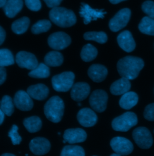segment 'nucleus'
Instances as JSON below:
<instances>
[{
  "label": "nucleus",
  "instance_id": "obj_1",
  "mask_svg": "<svg viewBox=\"0 0 154 156\" xmlns=\"http://www.w3.org/2000/svg\"><path fill=\"white\" fill-rule=\"evenodd\" d=\"M144 66L145 63L142 59L136 57L127 56L118 61L117 69L122 78L133 80L138 76Z\"/></svg>",
  "mask_w": 154,
  "mask_h": 156
},
{
  "label": "nucleus",
  "instance_id": "obj_2",
  "mask_svg": "<svg viewBox=\"0 0 154 156\" xmlns=\"http://www.w3.org/2000/svg\"><path fill=\"white\" fill-rule=\"evenodd\" d=\"M49 16L52 22L62 28L72 27L77 22V17L72 10L61 7L53 8Z\"/></svg>",
  "mask_w": 154,
  "mask_h": 156
},
{
  "label": "nucleus",
  "instance_id": "obj_3",
  "mask_svg": "<svg viewBox=\"0 0 154 156\" xmlns=\"http://www.w3.org/2000/svg\"><path fill=\"white\" fill-rule=\"evenodd\" d=\"M64 103L58 96L50 98L44 106V113L48 119L54 123L59 122L63 116Z\"/></svg>",
  "mask_w": 154,
  "mask_h": 156
},
{
  "label": "nucleus",
  "instance_id": "obj_4",
  "mask_svg": "<svg viewBox=\"0 0 154 156\" xmlns=\"http://www.w3.org/2000/svg\"><path fill=\"white\" fill-rule=\"evenodd\" d=\"M75 75L72 72H64L54 76L51 82L54 90L58 92H67L74 84Z\"/></svg>",
  "mask_w": 154,
  "mask_h": 156
},
{
  "label": "nucleus",
  "instance_id": "obj_5",
  "mask_svg": "<svg viewBox=\"0 0 154 156\" xmlns=\"http://www.w3.org/2000/svg\"><path fill=\"white\" fill-rule=\"evenodd\" d=\"M137 122L138 119L134 113L127 112L115 118L112 121V126L116 131L125 132L137 125Z\"/></svg>",
  "mask_w": 154,
  "mask_h": 156
},
{
  "label": "nucleus",
  "instance_id": "obj_6",
  "mask_svg": "<svg viewBox=\"0 0 154 156\" xmlns=\"http://www.w3.org/2000/svg\"><path fill=\"white\" fill-rule=\"evenodd\" d=\"M131 10L125 8L119 10L109 22V27L113 32H117L125 27L131 18Z\"/></svg>",
  "mask_w": 154,
  "mask_h": 156
},
{
  "label": "nucleus",
  "instance_id": "obj_7",
  "mask_svg": "<svg viewBox=\"0 0 154 156\" xmlns=\"http://www.w3.org/2000/svg\"><path fill=\"white\" fill-rule=\"evenodd\" d=\"M133 139L141 148L148 149L153 144V139L149 130L144 127L136 128L133 133Z\"/></svg>",
  "mask_w": 154,
  "mask_h": 156
},
{
  "label": "nucleus",
  "instance_id": "obj_8",
  "mask_svg": "<svg viewBox=\"0 0 154 156\" xmlns=\"http://www.w3.org/2000/svg\"><path fill=\"white\" fill-rule=\"evenodd\" d=\"M110 145L116 153L120 156H127L131 154L134 149L132 142L123 137L113 138L110 142Z\"/></svg>",
  "mask_w": 154,
  "mask_h": 156
},
{
  "label": "nucleus",
  "instance_id": "obj_9",
  "mask_svg": "<svg viewBox=\"0 0 154 156\" xmlns=\"http://www.w3.org/2000/svg\"><path fill=\"white\" fill-rule=\"evenodd\" d=\"M48 43L50 47L54 50H63L70 45L71 38L64 32H57L49 36Z\"/></svg>",
  "mask_w": 154,
  "mask_h": 156
},
{
  "label": "nucleus",
  "instance_id": "obj_10",
  "mask_svg": "<svg viewBox=\"0 0 154 156\" xmlns=\"http://www.w3.org/2000/svg\"><path fill=\"white\" fill-rule=\"evenodd\" d=\"M107 100L108 94L105 91L96 90L89 98V103L94 111L101 113L106 109Z\"/></svg>",
  "mask_w": 154,
  "mask_h": 156
},
{
  "label": "nucleus",
  "instance_id": "obj_11",
  "mask_svg": "<svg viewBox=\"0 0 154 156\" xmlns=\"http://www.w3.org/2000/svg\"><path fill=\"white\" fill-rule=\"evenodd\" d=\"M106 12L103 9L97 10L92 9L89 5L86 3H81L80 7L79 15L83 18L84 23L89 24L92 20H96L97 19H102Z\"/></svg>",
  "mask_w": 154,
  "mask_h": 156
},
{
  "label": "nucleus",
  "instance_id": "obj_12",
  "mask_svg": "<svg viewBox=\"0 0 154 156\" xmlns=\"http://www.w3.org/2000/svg\"><path fill=\"white\" fill-rule=\"evenodd\" d=\"M16 62L19 67L33 70L38 65L36 56L28 52L20 51L16 56Z\"/></svg>",
  "mask_w": 154,
  "mask_h": 156
},
{
  "label": "nucleus",
  "instance_id": "obj_13",
  "mask_svg": "<svg viewBox=\"0 0 154 156\" xmlns=\"http://www.w3.org/2000/svg\"><path fill=\"white\" fill-rule=\"evenodd\" d=\"M29 147L30 151L35 155L42 156L47 154L51 149V144L50 141L42 137H38L33 139L30 144Z\"/></svg>",
  "mask_w": 154,
  "mask_h": 156
},
{
  "label": "nucleus",
  "instance_id": "obj_14",
  "mask_svg": "<svg viewBox=\"0 0 154 156\" xmlns=\"http://www.w3.org/2000/svg\"><path fill=\"white\" fill-rule=\"evenodd\" d=\"M15 106L22 111H29L33 108V101L30 95L23 90L16 93L13 98Z\"/></svg>",
  "mask_w": 154,
  "mask_h": 156
},
{
  "label": "nucleus",
  "instance_id": "obj_15",
  "mask_svg": "<svg viewBox=\"0 0 154 156\" xmlns=\"http://www.w3.org/2000/svg\"><path fill=\"white\" fill-rule=\"evenodd\" d=\"M77 117L79 123L85 127H92L96 124L97 121V117L95 112L88 108L79 110Z\"/></svg>",
  "mask_w": 154,
  "mask_h": 156
},
{
  "label": "nucleus",
  "instance_id": "obj_16",
  "mask_svg": "<svg viewBox=\"0 0 154 156\" xmlns=\"http://www.w3.org/2000/svg\"><path fill=\"white\" fill-rule=\"evenodd\" d=\"M90 92V85L86 82H77L71 88V96L75 101H81L88 97Z\"/></svg>",
  "mask_w": 154,
  "mask_h": 156
},
{
  "label": "nucleus",
  "instance_id": "obj_17",
  "mask_svg": "<svg viewBox=\"0 0 154 156\" xmlns=\"http://www.w3.org/2000/svg\"><path fill=\"white\" fill-rule=\"evenodd\" d=\"M63 139L65 142L74 144L84 142L87 139V133L82 129H69L64 131Z\"/></svg>",
  "mask_w": 154,
  "mask_h": 156
},
{
  "label": "nucleus",
  "instance_id": "obj_18",
  "mask_svg": "<svg viewBox=\"0 0 154 156\" xmlns=\"http://www.w3.org/2000/svg\"><path fill=\"white\" fill-rule=\"evenodd\" d=\"M117 40L121 49L127 52H131L135 48V42L133 35L128 30L120 33L117 37Z\"/></svg>",
  "mask_w": 154,
  "mask_h": 156
},
{
  "label": "nucleus",
  "instance_id": "obj_19",
  "mask_svg": "<svg viewBox=\"0 0 154 156\" xmlns=\"http://www.w3.org/2000/svg\"><path fill=\"white\" fill-rule=\"evenodd\" d=\"M27 92L32 98L38 100H43L48 96L50 90L45 85L38 83L29 87Z\"/></svg>",
  "mask_w": 154,
  "mask_h": 156
},
{
  "label": "nucleus",
  "instance_id": "obj_20",
  "mask_svg": "<svg viewBox=\"0 0 154 156\" xmlns=\"http://www.w3.org/2000/svg\"><path fill=\"white\" fill-rule=\"evenodd\" d=\"M108 74L107 69L101 64H93L88 70V75L93 81L101 82L105 80Z\"/></svg>",
  "mask_w": 154,
  "mask_h": 156
},
{
  "label": "nucleus",
  "instance_id": "obj_21",
  "mask_svg": "<svg viewBox=\"0 0 154 156\" xmlns=\"http://www.w3.org/2000/svg\"><path fill=\"white\" fill-rule=\"evenodd\" d=\"M131 85L129 79L122 78L113 82L110 87V91L115 96L123 95L128 92Z\"/></svg>",
  "mask_w": 154,
  "mask_h": 156
},
{
  "label": "nucleus",
  "instance_id": "obj_22",
  "mask_svg": "<svg viewBox=\"0 0 154 156\" xmlns=\"http://www.w3.org/2000/svg\"><path fill=\"white\" fill-rule=\"evenodd\" d=\"M22 7V0H7L3 7V10L6 16L13 18L20 12Z\"/></svg>",
  "mask_w": 154,
  "mask_h": 156
},
{
  "label": "nucleus",
  "instance_id": "obj_23",
  "mask_svg": "<svg viewBox=\"0 0 154 156\" xmlns=\"http://www.w3.org/2000/svg\"><path fill=\"white\" fill-rule=\"evenodd\" d=\"M138 100V95L133 91H128L123 94L119 101L120 106L124 109H130L137 104Z\"/></svg>",
  "mask_w": 154,
  "mask_h": 156
},
{
  "label": "nucleus",
  "instance_id": "obj_24",
  "mask_svg": "<svg viewBox=\"0 0 154 156\" xmlns=\"http://www.w3.org/2000/svg\"><path fill=\"white\" fill-rule=\"evenodd\" d=\"M23 124L28 132L33 133L41 129L42 122L39 117L33 116L25 118L23 121Z\"/></svg>",
  "mask_w": 154,
  "mask_h": 156
},
{
  "label": "nucleus",
  "instance_id": "obj_25",
  "mask_svg": "<svg viewBox=\"0 0 154 156\" xmlns=\"http://www.w3.org/2000/svg\"><path fill=\"white\" fill-rule=\"evenodd\" d=\"M44 62L48 67H58L63 62V56L58 51H51L45 55Z\"/></svg>",
  "mask_w": 154,
  "mask_h": 156
},
{
  "label": "nucleus",
  "instance_id": "obj_26",
  "mask_svg": "<svg viewBox=\"0 0 154 156\" xmlns=\"http://www.w3.org/2000/svg\"><path fill=\"white\" fill-rule=\"evenodd\" d=\"M30 20L27 17H22L19 20L14 21L12 25L13 32L16 34L25 33L30 25Z\"/></svg>",
  "mask_w": 154,
  "mask_h": 156
},
{
  "label": "nucleus",
  "instance_id": "obj_27",
  "mask_svg": "<svg viewBox=\"0 0 154 156\" xmlns=\"http://www.w3.org/2000/svg\"><path fill=\"white\" fill-rule=\"evenodd\" d=\"M138 29L143 34L154 36V19L148 16L144 17L138 25Z\"/></svg>",
  "mask_w": 154,
  "mask_h": 156
},
{
  "label": "nucleus",
  "instance_id": "obj_28",
  "mask_svg": "<svg viewBox=\"0 0 154 156\" xmlns=\"http://www.w3.org/2000/svg\"><path fill=\"white\" fill-rule=\"evenodd\" d=\"M97 50L91 44H87L83 46L81 52V58L85 62H90L96 58Z\"/></svg>",
  "mask_w": 154,
  "mask_h": 156
},
{
  "label": "nucleus",
  "instance_id": "obj_29",
  "mask_svg": "<svg viewBox=\"0 0 154 156\" xmlns=\"http://www.w3.org/2000/svg\"><path fill=\"white\" fill-rule=\"evenodd\" d=\"M50 75V70L49 67L44 63L38 64V67L28 73L31 78L43 79L48 78Z\"/></svg>",
  "mask_w": 154,
  "mask_h": 156
},
{
  "label": "nucleus",
  "instance_id": "obj_30",
  "mask_svg": "<svg viewBox=\"0 0 154 156\" xmlns=\"http://www.w3.org/2000/svg\"><path fill=\"white\" fill-rule=\"evenodd\" d=\"M0 108L4 114L10 117L15 111V104L11 97L9 96H4L1 101Z\"/></svg>",
  "mask_w": 154,
  "mask_h": 156
},
{
  "label": "nucleus",
  "instance_id": "obj_31",
  "mask_svg": "<svg viewBox=\"0 0 154 156\" xmlns=\"http://www.w3.org/2000/svg\"><path fill=\"white\" fill-rule=\"evenodd\" d=\"M60 156H85V151L78 145H66L63 148Z\"/></svg>",
  "mask_w": 154,
  "mask_h": 156
},
{
  "label": "nucleus",
  "instance_id": "obj_32",
  "mask_svg": "<svg viewBox=\"0 0 154 156\" xmlns=\"http://www.w3.org/2000/svg\"><path fill=\"white\" fill-rule=\"evenodd\" d=\"M84 39L86 40H93L99 43L104 44L107 42L108 37L107 34L103 31H90L84 34Z\"/></svg>",
  "mask_w": 154,
  "mask_h": 156
},
{
  "label": "nucleus",
  "instance_id": "obj_33",
  "mask_svg": "<svg viewBox=\"0 0 154 156\" xmlns=\"http://www.w3.org/2000/svg\"><path fill=\"white\" fill-rule=\"evenodd\" d=\"M15 59L12 52L7 49H0V66L6 67L14 64Z\"/></svg>",
  "mask_w": 154,
  "mask_h": 156
},
{
  "label": "nucleus",
  "instance_id": "obj_34",
  "mask_svg": "<svg viewBox=\"0 0 154 156\" xmlns=\"http://www.w3.org/2000/svg\"><path fill=\"white\" fill-rule=\"evenodd\" d=\"M51 27V22L48 20H40L35 23L31 27V32L34 34H38L47 32Z\"/></svg>",
  "mask_w": 154,
  "mask_h": 156
},
{
  "label": "nucleus",
  "instance_id": "obj_35",
  "mask_svg": "<svg viewBox=\"0 0 154 156\" xmlns=\"http://www.w3.org/2000/svg\"><path fill=\"white\" fill-rule=\"evenodd\" d=\"M8 136L11 139V141L14 145H19L22 141V137L18 133V127L15 124L12 126L9 132Z\"/></svg>",
  "mask_w": 154,
  "mask_h": 156
},
{
  "label": "nucleus",
  "instance_id": "obj_36",
  "mask_svg": "<svg viewBox=\"0 0 154 156\" xmlns=\"http://www.w3.org/2000/svg\"><path fill=\"white\" fill-rule=\"evenodd\" d=\"M143 12L146 14L148 17L154 19V2L152 1H146L141 5Z\"/></svg>",
  "mask_w": 154,
  "mask_h": 156
},
{
  "label": "nucleus",
  "instance_id": "obj_37",
  "mask_svg": "<svg viewBox=\"0 0 154 156\" xmlns=\"http://www.w3.org/2000/svg\"><path fill=\"white\" fill-rule=\"evenodd\" d=\"M27 8L33 12H38L42 7L40 0H24Z\"/></svg>",
  "mask_w": 154,
  "mask_h": 156
},
{
  "label": "nucleus",
  "instance_id": "obj_38",
  "mask_svg": "<svg viewBox=\"0 0 154 156\" xmlns=\"http://www.w3.org/2000/svg\"><path fill=\"white\" fill-rule=\"evenodd\" d=\"M144 117L148 121H154V103H151L146 107Z\"/></svg>",
  "mask_w": 154,
  "mask_h": 156
},
{
  "label": "nucleus",
  "instance_id": "obj_39",
  "mask_svg": "<svg viewBox=\"0 0 154 156\" xmlns=\"http://www.w3.org/2000/svg\"><path fill=\"white\" fill-rule=\"evenodd\" d=\"M47 6L50 8H54L58 7L63 0H43Z\"/></svg>",
  "mask_w": 154,
  "mask_h": 156
},
{
  "label": "nucleus",
  "instance_id": "obj_40",
  "mask_svg": "<svg viewBox=\"0 0 154 156\" xmlns=\"http://www.w3.org/2000/svg\"><path fill=\"white\" fill-rule=\"evenodd\" d=\"M7 77L6 70L4 67L0 66V85H1L6 81Z\"/></svg>",
  "mask_w": 154,
  "mask_h": 156
},
{
  "label": "nucleus",
  "instance_id": "obj_41",
  "mask_svg": "<svg viewBox=\"0 0 154 156\" xmlns=\"http://www.w3.org/2000/svg\"><path fill=\"white\" fill-rule=\"evenodd\" d=\"M5 39H6V31L4 30V28H2V27L0 26V45L3 43Z\"/></svg>",
  "mask_w": 154,
  "mask_h": 156
},
{
  "label": "nucleus",
  "instance_id": "obj_42",
  "mask_svg": "<svg viewBox=\"0 0 154 156\" xmlns=\"http://www.w3.org/2000/svg\"><path fill=\"white\" fill-rule=\"evenodd\" d=\"M4 115H5V114H4V112L2 111V110L0 108V125H1L4 121Z\"/></svg>",
  "mask_w": 154,
  "mask_h": 156
},
{
  "label": "nucleus",
  "instance_id": "obj_43",
  "mask_svg": "<svg viewBox=\"0 0 154 156\" xmlns=\"http://www.w3.org/2000/svg\"><path fill=\"white\" fill-rule=\"evenodd\" d=\"M109 1L113 4H119L123 1H126V0H109Z\"/></svg>",
  "mask_w": 154,
  "mask_h": 156
},
{
  "label": "nucleus",
  "instance_id": "obj_44",
  "mask_svg": "<svg viewBox=\"0 0 154 156\" xmlns=\"http://www.w3.org/2000/svg\"><path fill=\"white\" fill-rule=\"evenodd\" d=\"M7 0H0V8L3 7Z\"/></svg>",
  "mask_w": 154,
  "mask_h": 156
},
{
  "label": "nucleus",
  "instance_id": "obj_45",
  "mask_svg": "<svg viewBox=\"0 0 154 156\" xmlns=\"http://www.w3.org/2000/svg\"><path fill=\"white\" fill-rule=\"evenodd\" d=\"M1 156H16L13 154H10V153H4L3 154H2Z\"/></svg>",
  "mask_w": 154,
  "mask_h": 156
},
{
  "label": "nucleus",
  "instance_id": "obj_46",
  "mask_svg": "<svg viewBox=\"0 0 154 156\" xmlns=\"http://www.w3.org/2000/svg\"><path fill=\"white\" fill-rule=\"evenodd\" d=\"M110 156H121L120 155H119V154H112Z\"/></svg>",
  "mask_w": 154,
  "mask_h": 156
},
{
  "label": "nucleus",
  "instance_id": "obj_47",
  "mask_svg": "<svg viewBox=\"0 0 154 156\" xmlns=\"http://www.w3.org/2000/svg\"></svg>",
  "mask_w": 154,
  "mask_h": 156
}]
</instances>
